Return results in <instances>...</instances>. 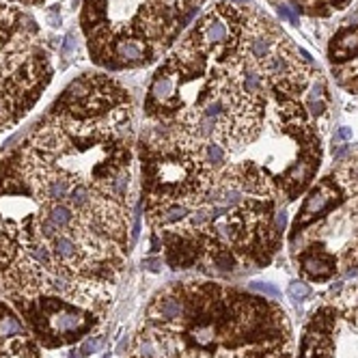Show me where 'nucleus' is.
<instances>
[{
	"mask_svg": "<svg viewBox=\"0 0 358 358\" xmlns=\"http://www.w3.org/2000/svg\"><path fill=\"white\" fill-rule=\"evenodd\" d=\"M44 324L52 335H76L89 324V313L71 307L67 302L47 300L44 311ZM78 337V335H76Z\"/></svg>",
	"mask_w": 358,
	"mask_h": 358,
	"instance_id": "nucleus-1",
	"label": "nucleus"
},
{
	"mask_svg": "<svg viewBox=\"0 0 358 358\" xmlns=\"http://www.w3.org/2000/svg\"><path fill=\"white\" fill-rule=\"evenodd\" d=\"M337 196H339V194H337V188L332 186L330 181H321L319 186L307 196V201H304L302 214L298 216V229H300V224L309 223L311 218L319 216V214H324L326 210H330V207L339 201Z\"/></svg>",
	"mask_w": 358,
	"mask_h": 358,
	"instance_id": "nucleus-2",
	"label": "nucleus"
},
{
	"mask_svg": "<svg viewBox=\"0 0 358 358\" xmlns=\"http://www.w3.org/2000/svg\"><path fill=\"white\" fill-rule=\"evenodd\" d=\"M302 268L311 278H328L335 272V259L324 250H311L302 255Z\"/></svg>",
	"mask_w": 358,
	"mask_h": 358,
	"instance_id": "nucleus-3",
	"label": "nucleus"
},
{
	"mask_svg": "<svg viewBox=\"0 0 358 358\" xmlns=\"http://www.w3.org/2000/svg\"><path fill=\"white\" fill-rule=\"evenodd\" d=\"M358 56V26L352 31H341L332 45V61H348V58Z\"/></svg>",
	"mask_w": 358,
	"mask_h": 358,
	"instance_id": "nucleus-4",
	"label": "nucleus"
},
{
	"mask_svg": "<svg viewBox=\"0 0 358 358\" xmlns=\"http://www.w3.org/2000/svg\"><path fill=\"white\" fill-rule=\"evenodd\" d=\"M313 171H315V160H302V162H298L296 166H291V171L287 173V177H285V181L291 186V192L300 190L304 183L311 179Z\"/></svg>",
	"mask_w": 358,
	"mask_h": 358,
	"instance_id": "nucleus-5",
	"label": "nucleus"
},
{
	"mask_svg": "<svg viewBox=\"0 0 358 358\" xmlns=\"http://www.w3.org/2000/svg\"><path fill=\"white\" fill-rule=\"evenodd\" d=\"M183 311H186V309H183V300L173 298V296H166L162 300H158V304H156V317L164 319V321L183 317Z\"/></svg>",
	"mask_w": 358,
	"mask_h": 358,
	"instance_id": "nucleus-6",
	"label": "nucleus"
},
{
	"mask_svg": "<svg viewBox=\"0 0 358 358\" xmlns=\"http://www.w3.org/2000/svg\"><path fill=\"white\" fill-rule=\"evenodd\" d=\"M22 332H24V326L13 313L0 311V335L13 337V335H22Z\"/></svg>",
	"mask_w": 358,
	"mask_h": 358,
	"instance_id": "nucleus-7",
	"label": "nucleus"
},
{
	"mask_svg": "<svg viewBox=\"0 0 358 358\" xmlns=\"http://www.w3.org/2000/svg\"><path fill=\"white\" fill-rule=\"evenodd\" d=\"M214 339H216V332H214V326H210V324H199L192 330V341L203 350L212 348Z\"/></svg>",
	"mask_w": 358,
	"mask_h": 358,
	"instance_id": "nucleus-8",
	"label": "nucleus"
},
{
	"mask_svg": "<svg viewBox=\"0 0 358 358\" xmlns=\"http://www.w3.org/2000/svg\"><path fill=\"white\" fill-rule=\"evenodd\" d=\"M160 214L158 216V223H162V224H173V223H179V220H183L186 218V205H177V203H173V205L169 207H164L162 212H156Z\"/></svg>",
	"mask_w": 358,
	"mask_h": 358,
	"instance_id": "nucleus-9",
	"label": "nucleus"
},
{
	"mask_svg": "<svg viewBox=\"0 0 358 358\" xmlns=\"http://www.w3.org/2000/svg\"><path fill=\"white\" fill-rule=\"evenodd\" d=\"M203 153H205V162H210L212 166L224 164L226 153H224L223 145H218V142L212 140V142H207V145H203Z\"/></svg>",
	"mask_w": 358,
	"mask_h": 358,
	"instance_id": "nucleus-10",
	"label": "nucleus"
},
{
	"mask_svg": "<svg viewBox=\"0 0 358 358\" xmlns=\"http://www.w3.org/2000/svg\"><path fill=\"white\" fill-rule=\"evenodd\" d=\"M343 177L345 179H341V181L345 183V188H348L350 192H358V160L352 162L348 169L343 171Z\"/></svg>",
	"mask_w": 358,
	"mask_h": 358,
	"instance_id": "nucleus-11",
	"label": "nucleus"
},
{
	"mask_svg": "<svg viewBox=\"0 0 358 358\" xmlns=\"http://www.w3.org/2000/svg\"><path fill=\"white\" fill-rule=\"evenodd\" d=\"M287 294H289V298H291L294 302H300V300H304V298H307L309 294H311V289H309V285H307V283L294 280V283H289Z\"/></svg>",
	"mask_w": 358,
	"mask_h": 358,
	"instance_id": "nucleus-12",
	"label": "nucleus"
},
{
	"mask_svg": "<svg viewBox=\"0 0 358 358\" xmlns=\"http://www.w3.org/2000/svg\"><path fill=\"white\" fill-rule=\"evenodd\" d=\"M104 345V337H93V339H87L80 348V354L82 356H91L95 352H99V348Z\"/></svg>",
	"mask_w": 358,
	"mask_h": 358,
	"instance_id": "nucleus-13",
	"label": "nucleus"
},
{
	"mask_svg": "<svg viewBox=\"0 0 358 358\" xmlns=\"http://www.w3.org/2000/svg\"><path fill=\"white\" fill-rule=\"evenodd\" d=\"M250 289L259 291V294H266V296H270V298H280V291L274 287L272 283H250Z\"/></svg>",
	"mask_w": 358,
	"mask_h": 358,
	"instance_id": "nucleus-14",
	"label": "nucleus"
},
{
	"mask_svg": "<svg viewBox=\"0 0 358 358\" xmlns=\"http://www.w3.org/2000/svg\"><path fill=\"white\" fill-rule=\"evenodd\" d=\"M156 343L149 341V339H142L140 345H138V358H156Z\"/></svg>",
	"mask_w": 358,
	"mask_h": 358,
	"instance_id": "nucleus-15",
	"label": "nucleus"
},
{
	"mask_svg": "<svg viewBox=\"0 0 358 358\" xmlns=\"http://www.w3.org/2000/svg\"><path fill=\"white\" fill-rule=\"evenodd\" d=\"M207 220H210V212L205 210V207H199L192 216H190V223H192L194 226H201V224H205Z\"/></svg>",
	"mask_w": 358,
	"mask_h": 358,
	"instance_id": "nucleus-16",
	"label": "nucleus"
},
{
	"mask_svg": "<svg viewBox=\"0 0 358 358\" xmlns=\"http://www.w3.org/2000/svg\"><path fill=\"white\" fill-rule=\"evenodd\" d=\"M142 266H145V270H149V272H162V261L156 259V257L145 259L142 261Z\"/></svg>",
	"mask_w": 358,
	"mask_h": 358,
	"instance_id": "nucleus-17",
	"label": "nucleus"
},
{
	"mask_svg": "<svg viewBox=\"0 0 358 358\" xmlns=\"http://www.w3.org/2000/svg\"><path fill=\"white\" fill-rule=\"evenodd\" d=\"M76 47V41H74V35H67V39H65V44H63V56H67L71 50H74Z\"/></svg>",
	"mask_w": 358,
	"mask_h": 358,
	"instance_id": "nucleus-18",
	"label": "nucleus"
},
{
	"mask_svg": "<svg viewBox=\"0 0 358 358\" xmlns=\"http://www.w3.org/2000/svg\"><path fill=\"white\" fill-rule=\"evenodd\" d=\"M278 13L283 15V17H287V20H289L291 24H298V17H296L294 13H291L289 7H285V4H280V7H278Z\"/></svg>",
	"mask_w": 358,
	"mask_h": 358,
	"instance_id": "nucleus-19",
	"label": "nucleus"
},
{
	"mask_svg": "<svg viewBox=\"0 0 358 358\" xmlns=\"http://www.w3.org/2000/svg\"><path fill=\"white\" fill-rule=\"evenodd\" d=\"M285 224H287V214L278 212V214H276V231H283Z\"/></svg>",
	"mask_w": 358,
	"mask_h": 358,
	"instance_id": "nucleus-20",
	"label": "nucleus"
},
{
	"mask_svg": "<svg viewBox=\"0 0 358 358\" xmlns=\"http://www.w3.org/2000/svg\"><path fill=\"white\" fill-rule=\"evenodd\" d=\"M350 136H352V132H350L348 128H341V130L337 132V138H350Z\"/></svg>",
	"mask_w": 358,
	"mask_h": 358,
	"instance_id": "nucleus-21",
	"label": "nucleus"
},
{
	"mask_svg": "<svg viewBox=\"0 0 358 358\" xmlns=\"http://www.w3.org/2000/svg\"><path fill=\"white\" fill-rule=\"evenodd\" d=\"M128 345H130V341H128V339H123V341H121V343H119V348H117V352H119V354H125V350H128Z\"/></svg>",
	"mask_w": 358,
	"mask_h": 358,
	"instance_id": "nucleus-22",
	"label": "nucleus"
},
{
	"mask_svg": "<svg viewBox=\"0 0 358 358\" xmlns=\"http://www.w3.org/2000/svg\"><path fill=\"white\" fill-rule=\"evenodd\" d=\"M345 153H348V147H345V145H341V147H339L337 151H335V158H343Z\"/></svg>",
	"mask_w": 358,
	"mask_h": 358,
	"instance_id": "nucleus-23",
	"label": "nucleus"
},
{
	"mask_svg": "<svg viewBox=\"0 0 358 358\" xmlns=\"http://www.w3.org/2000/svg\"><path fill=\"white\" fill-rule=\"evenodd\" d=\"M69 358H80V354H76V350H74V352L69 354Z\"/></svg>",
	"mask_w": 358,
	"mask_h": 358,
	"instance_id": "nucleus-24",
	"label": "nucleus"
},
{
	"mask_svg": "<svg viewBox=\"0 0 358 358\" xmlns=\"http://www.w3.org/2000/svg\"><path fill=\"white\" fill-rule=\"evenodd\" d=\"M233 2H248V0H233Z\"/></svg>",
	"mask_w": 358,
	"mask_h": 358,
	"instance_id": "nucleus-25",
	"label": "nucleus"
}]
</instances>
